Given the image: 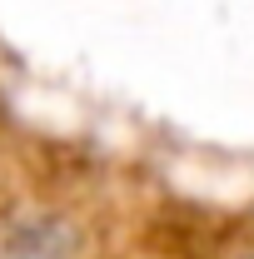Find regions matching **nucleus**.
I'll list each match as a JSON object with an SVG mask.
<instances>
[{
	"mask_svg": "<svg viewBox=\"0 0 254 259\" xmlns=\"http://www.w3.org/2000/svg\"><path fill=\"white\" fill-rule=\"evenodd\" d=\"M244 259H254V254H244Z\"/></svg>",
	"mask_w": 254,
	"mask_h": 259,
	"instance_id": "2",
	"label": "nucleus"
},
{
	"mask_svg": "<svg viewBox=\"0 0 254 259\" xmlns=\"http://www.w3.org/2000/svg\"><path fill=\"white\" fill-rule=\"evenodd\" d=\"M0 259H80V234L60 214H25L5 225Z\"/></svg>",
	"mask_w": 254,
	"mask_h": 259,
	"instance_id": "1",
	"label": "nucleus"
}]
</instances>
